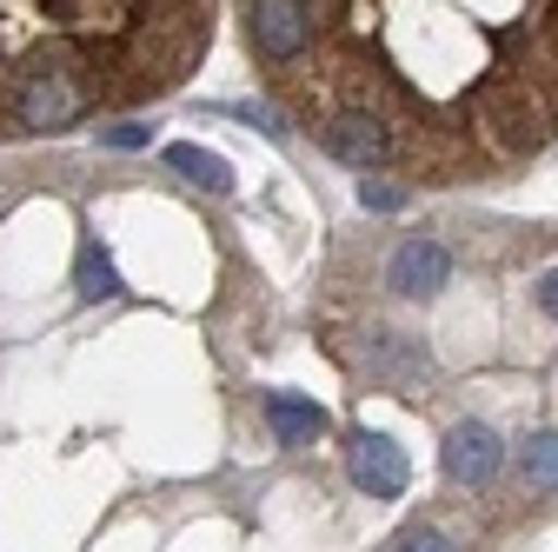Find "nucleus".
<instances>
[{"mask_svg": "<svg viewBox=\"0 0 558 552\" xmlns=\"http://www.w3.org/2000/svg\"><path fill=\"white\" fill-rule=\"evenodd\" d=\"M87 113V87L74 67H34V74L21 81L14 107H8V133H53V127H74Z\"/></svg>", "mask_w": 558, "mask_h": 552, "instance_id": "obj_1", "label": "nucleus"}, {"mask_svg": "<svg viewBox=\"0 0 558 552\" xmlns=\"http://www.w3.org/2000/svg\"><path fill=\"white\" fill-rule=\"evenodd\" d=\"M246 40H253V60L266 67H300L319 40L313 0H246Z\"/></svg>", "mask_w": 558, "mask_h": 552, "instance_id": "obj_2", "label": "nucleus"}, {"mask_svg": "<svg viewBox=\"0 0 558 552\" xmlns=\"http://www.w3.org/2000/svg\"><path fill=\"white\" fill-rule=\"evenodd\" d=\"M319 147H326L332 160H345V167L366 173V167L399 160V133H392V120L373 113V107H339V113L319 120Z\"/></svg>", "mask_w": 558, "mask_h": 552, "instance_id": "obj_3", "label": "nucleus"}, {"mask_svg": "<svg viewBox=\"0 0 558 552\" xmlns=\"http://www.w3.org/2000/svg\"><path fill=\"white\" fill-rule=\"evenodd\" d=\"M345 472H353V487H360L366 500H399L405 479H412L405 453H399L386 433H353V440H345Z\"/></svg>", "mask_w": 558, "mask_h": 552, "instance_id": "obj_4", "label": "nucleus"}, {"mask_svg": "<svg viewBox=\"0 0 558 552\" xmlns=\"http://www.w3.org/2000/svg\"><path fill=\"white\" fill-rule=\"evenodd\" d=\"M446 280H452V253H446L439 240H426V233L399 240V247H392V260H386V287H392V293H405V300H433Z\"/></svg>", "mask_w": 558, "mask_h": 552, "instance_id": "obj_5", "label": "nucleus"}, {"mask_svg": "<svg viewBox=\"0 0 558 552\" xmlns=\"http://www.w3.org/2000/svg\"><path fill=\"white\" fill-rule=\"evenodd\" d=\"M499 466H506V446H499V433L485 420H459L446 433V472L459 479V487H493Z\"/></svg>", "mask_w": 558, "mask_h": 552, "instance_id": "obj_6", "label": "nucleus"}, {"mask_svg": "<svg viewBox=\"0 0 558 552\" xmlns=\"http://www.w3.org/2000/svg\"><path fill=\"white\" fill-rule=\"evenodd\" d=\"M366 373L379 386H418L433 373V353L418 347V339H405V333H366Z\"/></svg>", "mask_w": 558, "mask_h": 552, "instance_id": "obj_7", "label": "nucleus"}, {"mask_svg": "<svg viewBox=\"0 0 558 552\" xmlns=\"http://www.w3.org/2000/svg\"><path fill=\"white\" fill-rule=\"evenodd\" d=\"M266 420H272L279 446H313L326 433V406H313L300 393H266Z\"/></svg>", "mask_w": 558, "mask_h": 552, "instance_id": "obj_8", "label": "nucleus"}, {"mask_svg": "<svg viewBox=\"0 0 558 552\" xmlns=\"http://www.w3.org/2000/svg\"><path fill=\"white\" fill-rule=\"evenodd\" d=\"M167 167H173V173H193L206 193H233V167H227L220 154L193 147V141H173V147H167Z\"/></svg>", "mask_w": 558, "mask_h": 552, "instance_id": "obj_9", "label": "nucleus"}, {"mask_svg": "<svg viewBox=\"0 0 558 552\" xmlns=\"http://www.w3.org/2000/svg\"><path fill=\"white\" fill-rule=\"evenodd\" d=\"M519 466H525V487L558 493V433H532V440L519 446Z\"/></svg>", "mask_w": 558, "mask_h": 552, "instance_id": "obj_10", "label": "nucleus"}, {"mask_svg": "<svg viewBox=\"0 0 558 552\" xmlns=\"http://www.w3.org/2000/svg\"><path fill=\"white\" fill-rule=\"evenodd\" d=\"M81 293H87V300H113V293H120L113 260H107L100 247H87V253H81Z\"/></svg>", "mask_w": 558, "mask_h": 552, "instance_id": "obj_11", "label": "nucleus"}, {"mask_svg": "<svg viewBox=\"0 0 558 552\" xmlns=\"http://www.w3.org/2000/svg\"><path fill=\"white\" fill-rule=\"evenodd\" d=\"M360 206H373V214H399V206H405V187H386V180H360Z\"/></svg>", "mask_w": 558, "mask_h": 552, "instance_id": "obj_12", "label": "nucleus"}, {"mask_svg": "<svg viewBox=\"0 0 558 552\" xmlns=\"http://www.w3.org/2000/svg\"><path fill=\"white\" fill-rule=\"evenodd\" d=\"M392 552H452V539H446V532H426V526H418V532H405Z\"/></svg>", "mask_w": 558, "mask_h": 552, "instance_id": "obj_13", "label": "nucleus"}, {"mask_svg": "<svg viewBox=\"0 0 558 552\" xmlns=\"http://www.w3.org/2000/svg\"><path fill=\"white\" fill-rule=\"evenodd\" d=\"M100 141H107V147H147V127H133V120H126V127H107Z\"/></svg>", "mask_w": 558, "mask_h": 552, "instance_id": "obj_14", "label": "nucleus"}, {"mask_svg": "<svg viewBox=\"0 0 558 552\" xmlns=\"http://www.w3.org/2000/svg\"><path fill=\"white\" fill-rule=\"evenodd\" d=\"M538 307H545V313L558 320V266H551V273H545V280H538Z\"/></svg>", "mask_w": 558, "mask_h": 552, "instance_id": "obj_15", "label": "nucleus"}, {"mask_svg": "<svg viewBox=\"0 0 558 552\" xmlns=\"http://www.w3.org/2000/svg\"><path fill=\"white\" fill-rule=\"evenodd\" d=\"M0 206H8V200H0Z\"/></svg>", "mask_w": 558, "mask_h": 552, "instance_id": "obj_16", "label": "nucleus"}]
</instances>
